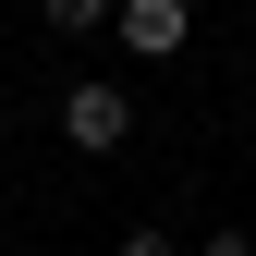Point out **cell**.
<instances>
[{"label": "cell", "instance_id": "obj_1", "mask_svg": "<svg viewBox=\"0 0 256 256\" xmlns=\"http://www.w3.org/2000/svg\"><path fill=\"white\" fill-rule=\"evenodd\" d=\"M61 146H74V158H122V146H134V86H110V74L61 86Z\"/></svg>", "mask_w": 256, "mask_h": 256}, {"label": "cell", "instance_id": "obj_5", "mask_svg": "<svg viewBox=\"0 0 256 256\" xmlns=\"http://www.w3.org/2000/svg\"><path fill=\"white\" fill-rule=\"evenodd\" d=\"M196 256H256V232H196Z\"/></svg>", "mask_w": 256, "mask_h": 256}, {"label": "cell", "instance_id": "obj_2", "mask_svg": "<svg viewBox=\"0 0 256 256\" xmlns=\"http://www.w3.org/2000/svg\"><path fill=\"white\" fill-rule=\"evenodd\" d=\"M110 37L134 49V61H183V49H196V0H122Z\"/></svg>", "mask_w": 256, "mask_h": 256}, {"label": "cell", "instance_id": "obj_4", "mask_svg": "<svg viewBox=\"0 0 256 256\" xmlns=\"http://www.w3.org/2000/svg\"><path fill=\"white\" fill-rule=\"evenodd\" d=\"M110 256H183V244H171V232H122Z\"/></svg>", "mask_w": 256, "mask_h": 256}, {"label": "cell", "instance_id": "obj_3", "mask_svg": "<svg viewBox=\"0 0 256 256\" xmlns=\"http://www.w3.org/2000/svg\"><path fill=\"white\" fill-rule=\"evenodd\" d=\"M37 12H49V37H110L122 0H37Z\"/></svg>", "mask_w": 256, "mask_h": 256}]
</instances>
